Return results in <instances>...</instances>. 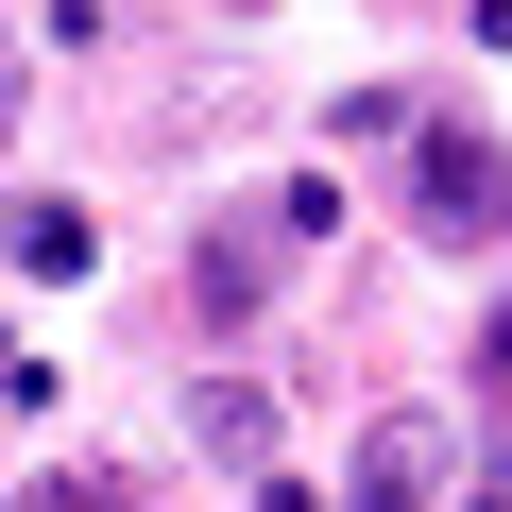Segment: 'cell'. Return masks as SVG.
<instances>
[{
  "label": "cell",
  "instance_id": "cell-2",
  "mask_svg": "<svg viewBox=\"0 0 512 512\" xmlns=\"http://www.w3.org/2000/svg\"><path fill=\"white\" fill-rule=\"evenodd\" d=\"M342 512H461V410L393 393L359 427V461H342Z\"/></svg>",
  "mask_w": 512,
  "mask_h": 512
},
{
  "label": "cell",
  "instance_id": "cell-8",
  "mask_svg": "<svg viewBox=\"0 0 512 512\" xmlns=\"http://www.w3.org/2000/svg\"><path fill=\"white\" fill-rule=\"evenodd\" d=\"M0 137H18V86H0Z\"/></svg>",
  "mask_w": 512,
  "mask_h": 512
},
{
  "label": "cell",
  "instance_id": "cell-5",
  "mask_svg": "<svg viewBox=\"0 0 512 512\" xmlns=\"http://www.w3.org/2000/svg\"><path fill=\"white\" fill-rule=\"evenodd\" d=\"M18 274H52V291L103 274V222H86V205H18Z\"/></svg>",
  "mask_w": 512,
  "mask_h": 512
},
{
  "label": "cell",
  "instance_id": "cell-7",
  "mask_svg": "<svg viewBox=\"0 0 512 512\" xmlns=\"http://www.w3.org/2000/svg\"><path fill=\"white\" fill-rule=\"evenodd\" d=\"M478 393H495V410H512V308H495V325H478Z\"/></svg>",
  "mask_w": 512,
  "mask_h": 512
},
{
  "label": "cell",
  "instance_id": "cell-4",
  "mask_svg": "<svg viewBox=\"0 0 512 512\" xmlns=\"http://www.w3.org/2000/svg\"><path fill=\"white\" fill-rule=\"evenodd\" d=\"M274 256H291L274 205H256V222H205V308H256V291H274Z\"/></svg>",
  "mask_w": 512,
  "mask_h": 512
},
{
  "label": "cell",
  "instance_id": "cell-3",
  "mask_svg": "<svg viewBox=\"0 0 512 512\" xmlns=\"http://www.w3.org/2000/svg\"><path fill=\"white\" fill-rule=\"evenodd\" d=\"M188 444L222 478H256V461H274V393H256V376H188Z\"/></svg>",
  "mask_w": 512,
  "mask_h": 512
},
{
  "label": "cell",
  "instance_id": "cell-1",
  "mask_svg": "<svg viewBox=\"0 0 512 512\" xmlns=\"http://www.w3.org/2000/svg\"><path fill=\"white\" fill-rule=\"evenodd\" d=\"M410 239H444V256L512 239V154H495L478 120H427V137H410Z\"/></svg>",
  "mask_w": 512,
  "mask_h": 512
},
{
  "label": "cell",
  "instance_id": "cell-6",
  "mask_svg": "<svg viewBox=\"0 0 512 512\" xmlns=\"http://www.w3.org/2000/svg\"><path fill=\"white\" fill-rule=\"evenodd\" d=\"M18 512H137V495H120V478H35Z\"/></svg>",
  "mask_w": 512,
  "mask_h": 512
}]
</instances>
